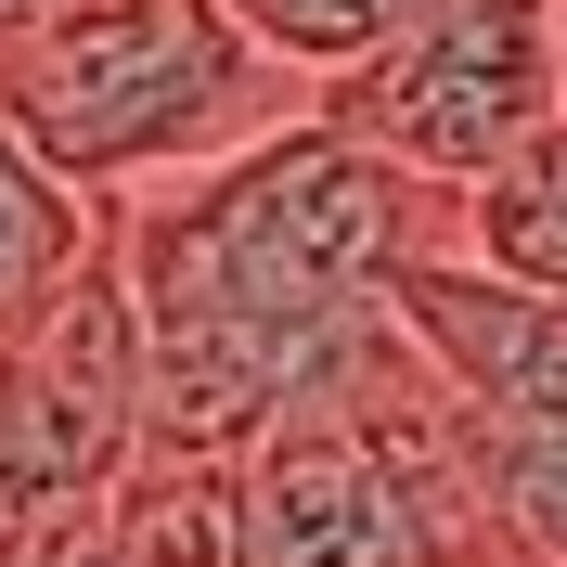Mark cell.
<instances>
[{"label": "cell", "instance_id": "6da1fadb", "mask_svg": "<svg viewBox=\"0 0 567 567\" xmlns=\"http://www.w3.org/2000/svg\"><path fill=\"white\" fill-rule=\"evenodd\" d=\"M452 233V194L388 168L310 104L181 181L104 194V246L142 310V439L246 452L271 413L349 388L388 336L400 258Z\"/></svg>", "mask_w": 567, "mask_h": 567}, {"label": "cell", "instance_id": "7a4b0ae2", "mask_svg": "<svg viewBox=\"0 0 567 567\" xmlns=\"http://www.w3.org/2000/svg\"><path fill=\"white\" fill-rule=\"evenodd\" d=\"M297 104L310 78H284L219 0H39L27 27H0V116L91 207L207 168Z\"/></svg>", "mask_w": 567, "mask_h": 567}, {"label": "cell", "instance_id": "3957f363", "mask_svg": "<svg viewBox=\"0 0 567 567\" xmlns=\"http://www.w3.org/2000/svg\"><path fill=\"white\" fill-rule=\"evenodd\" d=\"M388 322L425 349L452 439L477 464V503L516 567H567V297L503 284L439 233L425 258H400Z\"/></svg>", "mask_w": 567, "mask_h": 567}, {"label": "cell", "instance_id": "277c9868", "mask_svg": "<svg viewBox=\"0 0 567 567\" xmlns=\"http://www.w3.org/2000/svg\"><path fill=\"white\" fill-rule=\"evenodd\" d=\"M567 104V52H555V0H439L388 52L310 78V116L322 130L374 142L388 168L464 194L477 168H503L542 116Z\"/></svg>", "mask_w": 567, "mask_h": 567}, {"label": "cell", "instance_id": "5b68a950", "mask_svg": "<svg viewBox=\"0 0 567 567\" xmlns=\"http://www.w3.org/2000/svg\"><path fill=\"white\" fill-rule=\"evenodd\" d=\"M142 452V310L116 246H91L39 310L0 322V516L104 503Z\"/></svg>", "mask_w": 567, "mask_h": 567}, {"label": "cell", "instance_id": "8992f818", "mask_svg": "<svg viewBox=\"0 0 567 567\" xmlns=\"http://www.w3.org/2000/svg\"><path fill=\"white\" fill-rule=\"evenodd\" d=\"M233 464H246V567H413L400 491L336 388L271 413Z\"/></svg>", "mask_w": 567, "mask_h": 567}, {"label": "cell", "instance_id": "52a82bcc", "mask_svg": "<svg viewBox=\"0 0 567 567\" xmlns=\"http://www.w3.org/2000/svg\"><path fill=\"white\" fill-rule=\"evenodd\" d=\"M91 529H104V567H246V464L142 439L91 503Z\"/></svg>", "mask_w": 567, "mask_h": 567}, {"label": "cell", "instance_id": "ba28073f", "mask_svg": "<svg viewBox=\"0 0 567 567\" xmlns=\"http://www.w3.org/2000/svg\"><path fill=\"white\" fill-rule=\"evenodd\" d=\"M452 246L477 258V271H503V284L567 297V104L542 116L503 168H477L452 194Z\"/></svg>", "mask_w": 567, "mask_h": 567}, {"label": "cell", "instance_id": "9c48e42d", "mask_svg": "<svg viewBox=\"0 0 567 567\" xmlns=\"http://www.w3.org/2000/svg\"><path fill=\"white\" fill-rule=\"evenodd\" d=\"M91 246H104V207H91L78 181H52V168L27 155V130L0 116V322L39 310Z\"/></svg>", "mask_w": 567, "mask_h": 567}, {"label": "cell", "instance_id": "30bf717a", "mask_svg": "<svg viewBox=\"0 0 567 567\" xmlns=\"http://www.w3.org/2000/svg\"><path fill=\"white\" fill-rule=\"evenodd\" d=\"M233 27L271 52L284 78H336V65H361V52H388L413 13H439V0H219Z\"/></svg>", "mask_w": 567, "mask_h": 567}, {"label": "cell", "instance_id": "8fae6325", "mask_svg": "<svg viewBox=\"0 0 567 567\" xmlns=\"http://www.w3.org/2000/svg\"><path fill=\"white\" fill-rule=\"evenodd\" d=\"M27 13H39V0H0V27H27Z\"/></svg>", "mask_w": 567, "mask_h": 567}, {"label": "cell", "instance_id": "7c38bea8", "mask_svg": "<svg viewBox=\"0 0 567 567\" xmlns=\"http://www.w3.org/2000/svg\"><path fill=\"white\" fill-rule=\"evenodd\" d=\"M555 52H567V0H555Z\"/></svg>", "mask_w": 567, "mask_h": 567}]
</instances>
